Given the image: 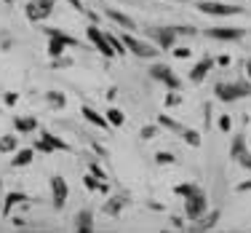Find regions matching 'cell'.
Listing matches in <instances>:
<instances>
[{
  "mask_svg": "<svg viewBox=\"0 0 251 233\" xmlns=\"http://www.w3.org/2000/svg\"><path fill=\"white\" fill-rule=\"evenodd\" d=\"M214 94H217V99H222V102H235V99L251 97V81L249 78H238V81H232V83H217V86H214Z\"/></svg>",
  "mask_w": 251,
  "mask_h": 233,
  "instance_id": "6da1fadb",
  "label": "cell"
},
{
  "mask_svg": "<svg viewBox=\"0 0 251 233\" xmlns=\"http://www.w3.org/2000/svg\"><path fill=\"white\" fill-rule=\"evenodd\" d=\"M147 38L152 46H158V51H171L176 43V32L171 25H150L147 27Z\"/></svg>",
  "mask_w": 251,
  "mask_h": 233,
  "instance_id": "7a4b0ae2",
  "label": "cell"
},
{
  "mask_svg": "<svg viewBox=\"0 0 251 233\" xmlns=\"http://www.w3.org/2000/svg\"><path fill=\"white\" fill-rule=\"evenodd\" d=\"M195 8L206 16H238L243 14V5H232V3H219V0H198Z\"/></svg>",
  "mask_w": 251,
  "mask_h": 233,
  "instance_id": "3957f363",
  "label": "cell"
},
{
  "mask_svg": "<svg viewBox=\"0 0 251 233\" xmlns=\"http://www.w3.org/2000/svg\"><path fill=\"white\" fill-rule=\"evenodd\" d=\"M121 40H123L126 51H131L134 57H139V59H152V57H158V46H152L150 40L136 38V35H128V29H126V35H121Z\"/></svg>",
  "mask_w": 251,
  "mask_h": 233,
  "instance_id": "277c9868",
  "label": "cell"
},
{
  "mask_svg": "<svg viewBox=\"0 0 251 233\" xmlns=\"http://www.w3.org/2000/svg\"><path fill=\"white\" fill-rule=\"evenodd\" d=\"M150 78H152V81H158V83H163V86L171 88V91H179V88H182V78H179L174 70H171L169 64H163V62L150 64Z\"/></svg>",
  "mask_w": 251,
  "mask_h": 233,
  "instance_id": "5b68a950",
  "label": "cell"
},
{
  "mask_svg": "<svg viewBox=\"0 0 251 233\" xmlns=\"http://www.w3.org/2000/svg\"><path fill=\"white\" fill-rule=\"evenodd\" d=\"M46 35H49V49H46V51H49L51 59H59L67 46H77V38L62 32V29H46Z\"/></svg>",
  "mask_w": 251,
  "mask_h": 233,
  "instance_id": "8992f818",
  "label": "cell"
},
{
  "mask_svg": "<svg viewBox=\"0 0 251 233\" xmlns=\"http://www.w3.org/2000/svg\"><path fill=\"white\" fill-rule=\"evenodd\" d=\"M206 212H208V201H206V193L201 188L193 190L190 196H184V217L187 220H198Z\"/></svg>",
  "mask_w": 251,
  "mask_h": 233,
  "instance_id": "52a82bcc",
  "label": "cell"
},
{
  "mask_svg": "<svg viewBox=\"0 0 251 233\" xmlns=\"http://www.w3.org/2000/svg\"><path fill=\"white\" fill-rule=\"evenodd\" d=\"M86 38L91 40L94 46H97V51L101 54V57H107V59L115 57V51H112L110 40H107V35L99 29V25H88V27H86Z\"/></svg>",
  "mask_w": 251,
  "mask_h": 233,
  "instance_id": "ba28073f",
  "label": "cell"
},
{
  "mask_svg": "<svg viewBox=\"0 0 251 233\" xmlns=\"http://www.w3.org/2000/svg\"><path fill=\"white\" fill-rule=\"evenodd\" d=\"M214 64H217V59H214L211 54H203L198 62L193 64V70H190V81H193L195 86H198V83H203V78H206V75L214 70Z\"/></svg>",
  "mask_w": 251,
  "mask_h": 233,
  "instance_id": "9c48e42d",
  "label": "cell"
},
{
  "mask_svg": "<svg viewBox=\"0 0 251 233\" xmlns=\"http://www.w3.org/2000/svg\"><path fill=\"white\" fill-rule=\"evenodd\" d=\"M203 35L211 40H241L246 35V29H241V27H208V29H203Z\"/></svg>",
  "mask_w": 251,
  "mask_h": 233,
  "instance_id": "30bf717a",
  "label": "cell"
},
{
  "mask_svg": "<svg viewBox=\"0 0 251 233\" xmlns=\"http://www.w3.org/2000/svg\"><path fill=\"white\" fill-rule=\"evenodd\" d=\"M51 196H53V209H64V201L70 196V188H67V180L59 175L51 177Z\"/></svg>",
  "mask_w": 251,
  "mask_h": 233,
  "instance_id": "8fae6325",
  "label": "cell"
},
{
  "mask_svg": "<svg viewBox=\"0 0 251 233\" xmlns=\"http://www.w3.org/2000/svg\"><path fill=\"white\" fill-rule=\"evenodd\" d=\"M80 116L86 118V121L91 123V126H97V129H112L110 123H107V118L101 116L99 110H94V107H88V105H83V107H80Z\"/></svg>",
  "mask_w": 251,
  "mask_h": 233,
  "instance_id": "7c38bea8",
  "label": "cell"
},
{
  "mask_svg": "<svg viewBox=\"0 0 251 233\" xmlns=\"http://www.w3.org/2000/svg\"><path fill=\"white\" fill-rule=\"evenodd\" d=\"M104 14H107V19H112L115 25H121L123 29H128V32H134V29H136V22L131 19L128 14H123V11H118V8H107Z\"/></svg>",
  "mask_w": 251,
  "mask_h": 233,
  "instance_id": "4fadbf2b",
  "label": "cell"
},
{
  "mask_svg": "<svg viewBox=\"0 0 251 233\" xmlns=\"http://www.w3.org/2000/svg\"><path fill=\"white\" fill-rule=\"evenodd\" d=\"M75 231L77 233H91L94 231V212L91 209H80L75 214Z\"/></svg>",
  "mask_w": 251,
  "mask_h": 233,
  "instance_id": "5bb4252c",
  "label": "cell"
},
{
  "mask_svg": "<svg viewBox=\"0 0 251 233\" xmlns=\"http://www.w3.org/2000/svg\"><path fill=\"white\" fill-rule=\"evenodd\" d=\"M25 16H27L29 22H32V25H38V22L49 19V14L43 11V5H40L38 0H32V3H27V5H25Z\"/></svg>",
  "mask_w": 251,
  "mask_h": 233,
  "instance_id": "9a60e30c",
  "label": "cell"
},
{
  "mask_svg": "<svg viewBox=\"0 0 251 233\" xmlns=\"http://www.w3.org/2000/svg\"><path fill=\"white\" fill-rule=\"evenodd\" d=\"M14 129L19 131V134L38 131V118H35V116H19V118H14Z\"/></svg>",
  "mask_w": 251,
  "mask_h": 233,
  "instance_id": "2e32d148",
  "label": "cell"
},
{
  "mask_svg": "<svg viewBox=\"0 0 251 233\" xmlns=\"http://www.w3.org/2000/svg\"><path fill=\"white\" fill-rule=\"evenodd\" d=\"M32 155H35V147H16V155H14V161H11V166L14 169H25V166L32 164Z\"/></svg>",
  "mask_w": 251,
  "mask_h": 233,
  "instance_id": "e0dca14e",
  "label": "cell"
},
{
  "mask_svg": "<svg viewBox=\"0 0 251 233\" xmlns=\"http://www.w3.org/2000/svg\"><path fill=\"white\" fill-rule=\"evenodd\" d=\"M27 193H16V190H14V193H8V196H5V201H3V217H8V214L11 212H14V206H19V204H27Z\"/></svg>",
  "mask_w": 251,
  "mask_h": 233,
  "instance_id": "ac0fdd59",
  "label": "cell"
},
{
  "mask_svg": "<svg viewBox=\"0 0 251 233\" xmlns=\"http://www.w3.org/2000/svg\"><path fill=\"white\" fill-rule=\"evenodd\" d=\"M126 204H128V196H115V199H107L104 214H107V217H118V214L123 212Z\"/></svg>",
  "mask_w": 251,
  "mask_h": 233,
  "instance_id": "d6986e66",
  "label": "cell"
},
{
  "mask_svg": "<svg viewBox=\"0 0 251 233\" xmlns=\"http://www.w3.org/2000/svg\"><path fill=\"white\" fill-rule=\"evenodd\" d=\"M43 99H46V105H49V107H53V110L67 107V94H64V91H46Z\"/></svg>",
  "mask_w": 251,
  "mask_h": 233,
  "instance_id": "ffe728a7",
  "label": "cell"
},
{
  "mask_svg": "<svg viewBox=\"0 0 251 233\" xmlns=\"http://www.w3.org/2000/svg\"><path fill=\"white\" fill-rule=\"evenodd\" d=\"M217 220H219V212H214V214H201L198 220H193L195 228H190V231H208V228H214V225H217Z\"/></svg>",
  "mask_w": 251,
  "mask_h": 233,
  "instance_id": "44dd1931",
  "label": "cell"
},
{
  "mask_svg": "<svg viewBox=\"0 0 251 233\" xmlns=\"http://www.w3.org/2000/svg\"><path fill=\"white\" fill-rule=\"evenodd\" d=\"M241 153H246V134H243V131H238V134L232 137V145H230V158L235 161Z\"/></svg>",
  "mask_w": 251,
  "mask_h": 233,
  "instance_id": "7402d4cb",
  "label": "cell"
},
{
  "mask_svg": "<svg viewBox=\"0 0 251 233\" xmlns=\"http://www.w3.org/2000/svg\"><path fill=\"white\" fill-rule=\"evenodd\" d=\"M158 126H160V129H169V131H174V134H182V131H184V126H182V123H179V121H174L171 116H166V113H160V116H158Z\"/></svg>",
  "mask_w": 251,
  "mask_h": 233,
  "instance_id": "603a6c76",
  "label": "cell"
},
{
  "mask_svg": "<svg viewBox=\"0 0 251 233\" xmlns=\"http://www.w3.org/2000/svg\"><path fill=\"white\" fill-rule=\"evenodd\" d=\"M104 118H107V123H110L112 129H121L123 123H126V116H123V110H118V107H110Z\"/></svg>",
  "mask_w": 251,
  "mask_h": 233,
  "instance_id": "cb8c5ba5",
  "label": "cell"
},
{
  "mask_svg": "<svg viewBox=\"0 0 251 233\" xmlns=\"http://www.w3.org/2000/svg\"><path fill=\"white\" fill-rule=\"evenodd\" d=\"M40 137H43V140H49V142H51V147H53V150H70V145H67V142H64L62 137L51 134V131H46V129H43V134H40Z\"/></svg>",
  "mask_w": 251,
  "mask_h": 233,
  "instance_id": "d4e9b609",
  "label": "cell"
},
{
  "mask_svg": "<svg viewBox=\"0 0 251 233\" xmlns=\"http://www.w3.org/2000/svg\"><path fill=\"white\" fill-rule=\"evenodd\" d=\"M16 147H19V140H16L14 134H5V137H0V153H14Z\"/></svg>",
  "mask_w": 251,
  "mask_h": 233,
  "instance_id": "484cf974",
  "label": "cell"
},
{
  "mask_svg": "<svg viewBox=\"0 0 251 233\" xmlns=\"http://www.w3.org/2000/svg\"><path fill=\"white\" fill-rule=\"evenodd\" d=\"M104 35H107V40H110V46H112V51H115V57H123V54H126V46H123L121 35H115V32H104Z\"/></svg>",
  "mask_w": 251,
  "mask_h": 233,
  "instance_id": "4316f807",
  "label": "cell"
},
{
  "mask_svg": "<svg viewBox=\"0 0 251 233\" xmlns=\"http://www.w3.org/2000/svg\"><path fill=\"white\" fill-rule=\"evenodd\" d=\"M182 137H184V142H187L190 147H201V131H195V129H184V131H182Z\"/></svg>",
  "mask_w": 251,
  "mask_h": 233,
  "instance_id": "83f0119b",
  "label": "cell"
},
{
  "mask_svg": "<svg viewBox=\"0 0 251 233\" xmlns=\"http://www.w3.org/2000/svg\"><path fill=\"white\" fill-rule=\"evenodd\" d=\"M101 182H104V180H99V177H94L91 172H86V175H83V185H86V190H91V193H97Z\"/></svg>",
  "mask_w": 251,
  "mask_h": 233,
  "instance_id": "f1b7e54d",
  "label": "cell"
},
{
  "mask_svg": "<svg viewBox=\"0 0 251 233\" xmlns=\"http://www.w3.org/2000/svg\"><path fill=\"white\" fill-rule=\"evenodd\" d=\"M155 164H176V155L174 153H169V150H160V153H155Z\"/></svg>",
  "mask_w": 251,
  "mask_h": 233,
  "instance_id": "f546056e",
  "label": "cell"
},
{
  "mask_svg": "<svg viewBox=\"0 0 251 233\" xmlns=\"http://www.w3.org/2000/svg\"><path fill=\"white\" fill-rule=\"evenodd\" d=\"M193 190H198V185H195V182H182V185H176V188H174V193L184 199V196H190Z\"/></svg>",
  "mask_w": 251,
  "mask_h": 233,
  "instance_id": "4dcf8cb0",
  "label": "cell"
},
{
  "mask_svg": "<svg viewBox=\"0 0 251 233\" xmlns=\"http://www.w3.org/2000/svg\"><path fill=\"white\" fill-rule=\"evenodd\" d=\"M35 150H38V153H43V155H49V153H56V150H53V147H51V142L49 140H43V137H40V140L38 142H35Z\"/></svg>",
  "mask_w": 251,
  "mask_h": 233,
  "instance_id": "1f68e13d",
  "label": "cell"
},
{
  "mask_svg": "<svg viewBox=\"0 0 251 233\" xmlns=\"http://www.w3.org/2000/svg\"><path fill=\"white\" fill-rule=\"evenodd\" d=\"M88 172H91L94 177H99V180H107V172L101 169V166L97 164V161H88Z\"/></svg>",
  "mask_w": 251,
  "mask_h": 233,
  "instance_id": "d6a6232c",
  "label": "cell"
},
{
  "mask_svg": "<svg viewBox=\"0 0 251 233\" xmlns=\"http://www.w3.org/2000/svg\"><path fill=\"white\" fill-rule=\"evenodd\" d=\"M166 105H169V107L182 105V94H179V91H171V88H169V94H166Z\"/></svg>",
  "mask_w": 251,
  "mask_h": 233,
  "instance_id": "836d02e7",
  "label": "cell"
},
{
  "mask_svg": "<svg viewBox=\"0 0 251 233\" xmlns=\"http://www.w3.org/2000/svg\"><path fill=\"white\" fill-rule=\"evenodd\" d=\"M235 164H241L246 172H251V153H249V150H246V153H241V155L235 158Z\"/></svg>",
  "mask_w": 251,
  "mask_h": 233,
  "instance_id": "e575fe53",
  "label": "cell"
},
{
  "mask_svg": "<svg viewBox=\"0 0 251 233\" xmlns=\"http://www.w3.org/2000/svg\"><path fill=\"white\" fill-rule=\"evenodd\" d=\"M219 129H222L225 134H230L232 131V118L230 116H219Z\"/></svg>",
  "mask_w": 251,
  "mask_h": 233,
  "instance_id": "d590c367",
  "label": "cell"
},
{
  "mask_svg": "<svg viewBox=\"0 0 251 233\" xmlns=\"http://www.w3.org/2000/svg\"><path fill=\"white\" fill-rule=\"evenodd\" d=\"M16 102H19V94H16V91H5V94H3V105L14 107Z\"/></svg>",
  "mask_w": 251,
  "mask_h": 233,
  "instance_id": "8d00e7d4",
  "label": "cell"
},
{
  "mask_svg": "<svg viewBox=\"0 0 251 233\" xmlns=\"http://www.w3.org/2000/svg\"><path fill=\"white\" fill-rule=\"evenodd\" d=\"M155 134H158V126H142V131H139L142 140H152Z\"/></svg>",
  "mask_w": 251,
  "mask_h": 233,
  "instance_id": "74e56055",
  "label": "cell"
},
{
  "mask_svg": "<svg viewBox=\"0 0 251 233\" xmlns=\"http://www.w3.org/2000/svg\"><path fill=\"white\" fill-rule=\"evenodd\" d=\"M171 57L174 59H187V57H193V54H190V49H176L174 46V49H171Z\"/></svg>",
  "mask_w": 251,
  "mask_h": 233,
  "instance_id": "f35d334b",
  "label": "cell"
},
{
  "mask_svg": "<svg viewBox=\"0 0 251 233\" xmlns=\"http://www.w3.org/2000/svg\"><path fill=\"white\" fill-rule=\"evenodd\" d=\"M38 3L43 5V11H46V14L51 16V11H53V5H56V0H38Z\"/></svg>",
  "mask_w": 251,
  "mask_h": 233,
  "instance_id": "ab89813d",
  "label": "cell"
},
{
  "mask_svg": "<svg viewBox=\"0 0 251 233\" xmlns=\"http://www.w3.org/2000/svg\"><path fill=\"white\" fill-rule=\"evenodd\" d=\"M230 62H232V59H230V54H219V57H217V64H219V67H227Z\"/></svg>",
  "mask_w": 251,
  "mask_h": 233,
  "instance_id": "60d3db41",
  "label": "cell"
},
{
  "mask_svg": "<svg viewBox=\"0 0 251 233\" xmlns=\"http://www.w3.org/2000/svg\"><path fill=\"white\" fill-rule=\"evenodd\" d=\"M67 3H70V5H73V8H75V11H80V14H86V5H83V3H80V0H67Z\"/></svg>",
  "mask_w": 251,
  "mask_h": 233,
  "instance_id": "b9f144b4",
  "label": "cell"
},
{
  "mask_svg": "<svg viewBox=\"0 0 251 233\" xmlns=\"http://www.w3.org/2000/svg\"><path fill=\"white\" fill-rule=\"evenodd\" d=\"M86 16H88V22H91V25H99V14H94V11L86 8Z\"/></svg>",
  "mask_w": 251,
  "mask_h": 233,
  "instance_id": "7bdbcfd3",
  "label": "cell"
},
{
  "mask_svg": "<svg viewBox=\"0 0 251 233\" xmlns=\"http://www.w3.org/2000/svg\"><path fill=\"white\" fill-rule=\"evenodd\" d=\"M243 190H251V180H246V182L238 185V193H243Z\"/></svg>",
  "mask_w": 251,
  "mask_h": 233,
  "instance_id": "ee69618b",
  "label": "cell"
},
{
  "mask_svg": "<svg viewBox=\"0 0 251 233\" xmlns=\"http://www.w3.org/2000/svg\"><path fill=\"white\" fill-rule=\"evenodd\" d=\"M246 78H249V81H251V59H249V62H246Z\"/></svg>",
  "mask_w": 251,
  "mask_h": 233,
  "instance_id": "f6af8a7d",
  "label": "cell"
},
{
  "mask_svg": "<svg viewBox=\"0 0 251 233\" xmlns=\"http://www.w3.org/2000/svg\"><path fill=\"white\" fill-rule=\"evenodd\" d=\"M0 3H14V0H0Z\"/></svg>",
  "mask_w": 251,
  "mask_h": 233,
  "instance_id": "bcb514c9",
  "label": "cell"
},
{
  "mask_svg": "<svg viewBox=\"0 0 251 233\" xmlns=\"http://www.w3.org/2000/svg\"><path fill=\"white\" fill-rule=\"evenodd\" d=\"M171 3H176V0H171Z\"/></svg>",
  "mask_w": 251,
  "mask_h": 233,
  "instance_id": "7dc6e473",
  "label": "cell"
}]
</instances>
